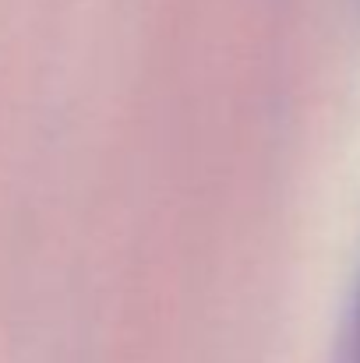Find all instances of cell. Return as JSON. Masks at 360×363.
<instances>
[{
	"label": "cell",
	"instance_id": "1",
	"mask_svg": "<svg viewBox=\"0 0 360 363\" xmlns=\"http://www.w3.org/2000/svg\"><path fill=\"white\" fill-rule=\"evenodd\" d=\"M357 363H360V296H357Z\"/></svg>",
	"mask_w": 360,
	"mask_h": 363
}]
</instances>
